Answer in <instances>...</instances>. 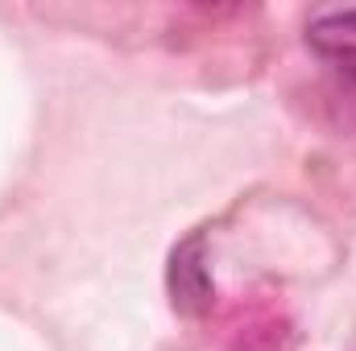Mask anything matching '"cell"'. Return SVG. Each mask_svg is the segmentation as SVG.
Instances as JSON below:
<instances>
[{
    "label": "cell",
    "instance_id": "cell-1",
    "mask_svg": "<svg viewBox=\"0 0 356 351\" xmlns=\"http://www.w3.org/2000/svg\"><path fill=\"white\" fill-rule=\"evenodd\" d=\"M170 298H175L178 310L186 314H199L211 306V273H207V257H203V236L195 232L191 240H182L170 257Z\"/></svg>",
    "mask_w": 356,
    "mask_h": 351
},
{
    "label": "cell",
    "instance_id": "cell-2",
    "mask_svg": "<svg viewBox=\"0 0 356 351\" xmlns=\"http://www.w3.org/2000/svg\"><path fill=\"white\" fill-rule=\"evenodd\" d=\"M307 42L336 62H356V8L319 12L307 29Z\"/></svg>",
    "mask_w": 356,
    "mask_h": 351
}]
</instances>
